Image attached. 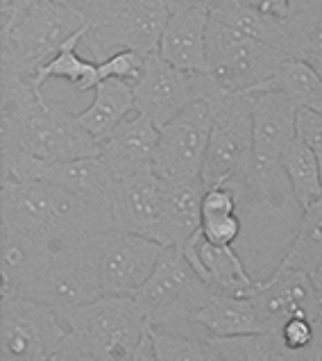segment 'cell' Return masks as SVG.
Instances as JSON below:
<instances>
[{"label":"cell","mask_w":322,"mask_h":361,"mask_svg":"<svg viewBox=\"0 0 322 361\" xmlns=\"http://www.w3.org/2000/svg\"><path fill=\"white\" fill-rule=\"evenodd\" d=\"M168 7H211L213 0H166Z\"/></svg>","instance_id":"obj_42"},{"label":"cell","mask_w":322,"mask_h":361,"mask_svg":"<svg viewBox=\"0 0 322 361\" xmlns=\"http://www.w3.org/2000/svg\"><path fill=\"white\" fill-rule=\"evenodd\" d=\"M75 9L87 18V35L80 48H85L93 61H102L125 48L143 55L157 53L171 16L166 0H85Z\"/></svg>","instance_id":"obj_5"},{"label":"cell","mask_w":322,"mask_h":361,"mask_svg":"<svg viewBox=\"0 0 322 361\" xmlns=\"http://www.w3.org/2000/svg\"><path fill=\"white\" fill-rule=\"evenodd\" d=\"M318 159H320V169H322V150L318 152Z\"/></svg>","instance_id":"obj_44"},{"label":"cell","mask_w":322,"mask_h":361,"mask_svg":"<svg viewBox=\"0 0 322 361\" xmlns=\"http://www.w3.org/2000/svg\"><path fill=\"white\" fill-rule=\"evenodd\" d=\"M0 87V148H20L44 161L100 154V141L82 128L78 114L48 100L32 80L3 75Z\"/></svg>","instance_id":"obj_1"},{"label":"cell","mask_w":322,"mask_h":361,"mask_svg":"<svg viewBox=\"0 0 322 361\" xmlns=\"http://www.w3.org/2000/svg\"><path fill=\"white\" fill-rule=\"evenodd\" d=\"M206 59L211 78L223 91L250 94L275 78L288 55L266 41L247 37L211 18L206 35Z\"/></svg>","instance_id":"obj_7"},{"label":"cell","mask_w":322,"mask_h":361,"mask_svg":"<svg viewBox=\"0 0 322 361\" xmlns=\"http://www.w3.org/2000/svg\"><path fill=\"white\" fill-rule=\"evenodd\" d=\"M211 105V134L202 166L206 187L230 182L245 169L254 154V118L250 94L241 91H221L209 98Z\"/></svg>","instance_id":"obj_8"},{"label":"cell","mask_w":322,"mask_h":361,"mask_svg":"<svg viewBox=\"0 0 322 361\" xmlns=\"http://www.w3.org/2000/svg\"><path fill=\"white\" fill-rule=\"evenodd\" d=\"M316 323H318V325L322 327V309H320V314H318V321H316Z\"/></svg>","instance_id":"obj_43"},{"label":"cell","mask_w":322,"mask_h":361,"mask_svg":"<svg viewBox=\"0 0 322 361\" xmlns=\"http://www.w3.org/2000/svg\"><path fill=\"white\" fill-rule=\"evenodd\" d=\"M37 180L57 184V187L75 193L80 198L113 209V193H116L118 180L107 164L100 159V154L70 161H41Z\"/></svg>","instance_id":"obj_20"},{"label":"cell","mask_w":322,"mask_h":361,"mask_svg":"<svg viewBox=\"0 0 322 361\" xmlns=\"http://www.w3.org/2000/svg\"><path fill=\"white\" fill-rule=\"evenodd\" d=\"M209 20V7H171L157 53L182 71L209 73V59H206Z\"/></svg>","instance_id":"obj_17"},{"label":"cell","mask_w":322,"mask_h":361,"mask_svg":"<svg viewBox=\"0 0 322 361\" xmlns=\"http://www.w3.org/2000/svg\"><path fill=\"white\" fill-rule=\"evenodd\" d=\"M87 30V18L75 7L57 0H37L3 35L0 75L32 80L53 59L66 41Z\"/></svg>","instance_id":"obj_6"},{"label":"cell","mask_w":322,"mask_h":361,"mask_svg":"<svg viewBox=\"0 0 322 361\" xmlns=\"http://www.w3.org/2000/svg\"><path fill=\"white\" fill-rule=\"evenodd\" d=\"M261 89H277L293 98L297 107L322 111V73L304 59L288 57L275 78Z\"/></svg>","instance_id":"obj_28"},{"label":"cell","mask_w":322,"mask_h":361,"mask_svg":"<svg viewBox=\"0 0 322 361\" xmlns=\"http://www.w3.org/2000/svg\"><path fill=\"white\" fill-rule=\"evenodd\" d=\"M61 318L68 329L61 348L98 361H132L150 336V321L134 295H100Z\"/></svg>","instance_id":"obj_3"},{"label":"cell","mask_w":322,"mask_h":361,"mask_svg":"<svg viewBox=\"0 0 322 361\" xmlns=\"http://www.w3.org/2000/svg\"><path fill=\"white\" fill-rule=\"evenodd\" d=\"M50 361H98V359H93V357H87V355H78V353H70V350H64L61 348L59 353L50 359Z\"/></svg>","instance_id":"obj_41"},{"label":"cell","mask_w":322,"mask_h":361,"mask_svg":"<svg viewBox=\"0 0 322 361\" xmlns=\"http://www.w3.org/2000/svg\"><path fill=\"white\" fill-rule=\"evenodd\" d=\"M211 73H191L168 64L159 53L145 59V73L134 87L137 111L148 116L157 128H163L193 102L209 100L221 94Z\"/></svg>","instance_id":"obj_11"},{"label":"cell","mask_w":322,"mask_h":361,"mask_svg":"<svg viewBox=\"0 0 322 361\" xmlns=\"http://www.w3.org/2000/svg\"><path fill=\"white\" fill-rule=\"evenodd\" d=\"M152 348L159 361H223L209 336H189L150 329Z\"/></svg>","instance_id":"obj_31"},{"label":"cell","mask_w":322,"mask_h":361,"mask_svg":"<svg viewBox=\"0 0 322 361\" xmlns=\"http://www.w3.org/2000/svg\"><path fill=\"white\" fill-rule=\"evenodd\" d=\"M137 111L134 87L128 82L107 78L93 89V100L87 109H82L78 118L93 139L100 143L116 130L130 114Z\"/></svg>","instance_id":"obj_25"},{"label":"cell","mask_w":322,"mask_h":361,"mask_svg":"<svg viewBox=\"0 0 322 361\" xmlns=\"http://www.w3.org/2000/svg\"><path fill=\"white\" fill-rule=\"evenodd\" d=\"M85 35H87V30L68 39L66 46L61 48L44 68H39V73L35 75L37 89H44L48 80H66L70 87H75L82 94H85V91H93L100 85L102 78H100L98 61L80 55V46Z\"/></svg>","instance_id":"obj_26"},{"label":"cell","mask_w":322,"mask_h":361,"mask_svg":"<svg viewBox=\"0 0 322 361\" xmlns=\"http://www.w3.org/2000/svg\"><path fill=\"white\" fill-rule=\"evenodd\" d=\"M252 298L261 316L264 332H279L282 325L295 316H309L318 321L322 309L309 275L282 262L277 264L273 275L259 282Z\"/></svg>","instance_id":"obj_14"},{"label":"cell","mask_w":322,"mask_h":361,"mask_svg":"<svg viewBox=\"0 0 322 361\" xmlns=\"http://www.w3.org/2000/svg\"><path fill=\"white\" fill-rule=\"evenodd\" d=\"M223 361H295V353L277 332L213 338Z\"/></svg>","instance_id":"obj_29"},{"label":"cell","mask_w":322,"mask_h":361,"mask_svg":"<svg viewBox=\"0 0 322 361\" xmlns=\"http://www.w3.org/2000/svg\"><path fill=\"white\" fill-rule=\"evenodd\" d=\"M277 334L282 336L286 348L297 353V350H304L306 345L314 343V338L318 334V323L309 316H295V318H290V321H286Z\"/></svg>","instance_id":"obj_35"},{"label":"cell","mask_w":322,"mask_h":361,"mask_svg":"<svg viewBox=\"0 0 322 361\" xmlns=\"http://www.w3.org/2000/svg\"><path fill=\"white\" fill-rule=\"evenodd\" d=\"M161 243L145 236L109 230L89 239L102 295H134L148 282L163 252Z\"/></svg>","instance_id":"obj_12"},{"label":"cell","mask_w":322,"mask_h":361,"mask_svg":"<svg viewBox=\"0 0 322 361\" xmlns=\"http://www.w3.org/2000/svg\"><path fill=\"white\" fill-rule=\"evenodd\" d=\"M206 184L202 178L166 182L163 180V230L166 245L182 247L202 230V198Z\"/></svg>","instance_id":"obj_21"},{"label":"cell","mask_w":322,"mask_h":361,"mask_svg":"<svg viewBox=\"0 0 322 361\" xmlns=\"http://www.w3.org/2000/svg\"><path fill=\"white\" fill-rule=\"evenodd\" d=\"M213 293L216 288L204 282L182 247L166 245L148 282L134 293V298L148 316L150 329L209 336L197 323V314Z\"/></svg>","instance_id":"obj_4"},{"label":"cell","mask_w":322,"mask_h":361,"mask_svg":"<svg viewBox=\"0 0 322 361\" xmlns=\"http://www.w3.org/2000/svg\"><path fill=\"white\" fill-rule=\"evenodd\" d=\"M182 250L189 257L195 271L204 277V282L216 288L218 293L252 295L261 282V277H254L247 271L234 245L211 243L202 232H197L193 239L186 241Z\"/></svg>","instance_id":"obj_19"},{"label":"cell","mask_w":322,"mask_h":361,"mask_svg":"<svg viewBox=\"0 0 322 361\" xmlns=\"http://www.w3.org/2000/svg\"><path fill=\"white\" fill-rule=\"evenodd\" d=\"M18 293L53 307L59 314L98 300L102 291L89 239L57 245L46 264L18 288Z\"/></svg>","instance_id":"obj_10"},{"label":"cell","mask_w":322,"mask_h":361,"mask_svg":"<svg viewBox=\"0 0 322 361\" xmlns=\"http://www.w3.org/2000/svg\"><path fill=\"white\" fill-rule=\"evenodd\" d=\"M295 361H322V327L318 325V334L314 343L306 345L304 350H297Z\"/></svg>","instance_id":"obj_38"},{"label":"cell","mask_w":322,"mask_h":361,"mask_svg":"<svg viewBox=\"0 0 322 361\" xmlns=\"http://www.w3.org/2000/svg\"><path fill=\"white\" fill-rule=\"evenodd\" d=\"M197 323L206 329V334L211 338H230L264 332L261 316H259L252 295L216 291L200 309Z\"/></svg>","instance_id":"obj_24"},{"label":"cell","mask_w":322,"mask_h":361,"mask_svg":"<svg viewBox=\"0 0 322 361\" xmlns=\"http://www.w3.org/2000/svg\"><path fill=\"white\" fill-rule=\"evenodd\" d=\"M297 139L314 148L316 154L322 150V111L309 107L297 109Z\"/></svg>","instance_id":"obj_36"},{"label":"cell","mask_w":322,"mask_h":361,"mask_svg":"<svg viewBox=\"0 0 322 361\" xmlns=\"http://www.w3.org/2000/svg\"><path fill=\"white\" fill-rule=\"evenodd\" d=\"M282 166L299 207L306 209L309 204L322 200V169L314 148L295 139L282 154Z\"/></svg>","instance_id":"obj_27"},{"label":"cell","mask_w":322,"mask_h":361,"mask_svg":"<svg viewBox=\"0 0 322 361\" xmlns=\"http://www.w3.org/2000/svg\"><path fill=\"white\" fill-rule=\"evenodd\" d=\"M256 9H261L266 14H273L279 18H286L290 12V0H247Z\"/></svg>","instance_id":"obj_37"},{"label":"cell","mask_w":322,"mask_h":361,"mask_svg":"<svg viewBox=\"0 0 322 361\" xmlns=\"http://www.w3.org/2000/svg\"><path fill=\"white\" fill-rule=\"evenodd\" d=\"M0 247H3V293H18L55 250V243L44 236L27 234L7 225H0Z\"/></svg>","instance_id":"obj_23"},{"label":"cell","mask_w":322,"mask_h":361,"mask_svg":"<svg viewBox=\"0 0 322 361\" xmlns=\"http://www.w3.org/2000/svg\"><path fill=\"white\" fill-rule=\"evenodd\" d=\"M145 59L148 55L139 53V50H118V53L109 55L107 59L98 61V68H100V78L107 80H120V82H128V85L137 87L139 80L145 73Z\"/></svg>","instance_id":"obj_32"},{"label":"cell","mask_w":322,"mask_h":361,"mask_svg":"<svg viewBox=\"0 0 322 361\" xmlns=\"http://www.w3.org/2000/svg\"><path fill=\"white\" fill-rule=\"evenodd\" d=\"M209 14L238 32L266 41V44L284 50L288 57H293V35H290L288 18L266 14L247 0H213Z\"/></svg>","instance_id":"obj_22"},{"label":"cell","mask_w":322,"mask_h":361,"mask_svg":"<svg viewBox=\"0 0 322 361\" xmlns=\"http://www.w3.org/2000/svg\"><path fill=\"white\" fill-rule=\"evenodd\" d=\"M132 361H159V357L154 355V348H152V336H148L143 341V345L139 348V353L134 355Z\"/></svg>","instance_id":"obj_40"},{"label":"cell","mask_w":322,"mask_h":361,"mask_svg":"<svg viewBox=\"0 0 322 361\" xmlns=\"http://www.w3.org/2000/svg\"><path fill=\"white\" fill-rule=\"evenodd\" d=\"M304 273L309 275V280H311V284H314L316 293H318L320 302H322V257H320V259H316L314 264H309L304 268Z\"/></svg>","instance_id":"obj_39"},{"label":"cell","mask_w":322,"mask_h":361,"mask_svg":"<svg viewBox=\"0 0 322 361\" xmlns=\"http://www.w3.org/2000/svg\"><path fill=\"white\" fill-rule=\"evenodd\" d=\"M245 223L241 219V214L225 216V219H213V221H202V234L211 243L218 245H234L243 236Z\"/></svg>","instance_id":"obj_34"},{"label":"cell","mask_w":322,"mask_h":361,"mask_svg":"<svg viewBox=\"0 0 322 361\" xmlns=\"http://www.w3.org/2000/svg\"><path fill=\"white\" fill-rule=\"evenodd\" d=\"M254 118V154L259 161H282L286 148L297 139V105L277 89L250 91Z\"/></svg>","instance_id":"obj_16"},{"label":"cell","mask_w":322,"mask_h":361,"mask_svg":"<svg viewBox=\"0 0 322 361\" xmlns=\"http://www.w3.org/2000/svg\"><path fill=\"white\" fill-rule=\"evenodd\" d=\"M211 121L209 100H200L159 128L152 171L166 182L202 178Z\"/></svg>","instance_id":"obj_13"},{"label":"cell","mask_w":322,"mask_h":361,"mask_svg":"<svg viewBox=\"0 0 322 361\" xmlns=\"http://www.w3.org/2000/svg\"><path fill=\"white\" fill-rule=\"evenodd\" d=\"M0 219L7 228L44 236L55 245L116 230L113 212L44 180H3Z\"/></svg>","instance_id":"obj_2"},{"label":"cell","mask_w":322,"mask_h":361,"mask_svg":"<svg viewBox=\"0 0 322 361\" xmlns=\"http://www.w3.org/2000/svg\"><path fill=\"white\" fill-rule=\"evenodd\" d=\"M116 230L132 232L166 245L163 230V180L154 171H143L118 180L113 193Z\"/></svg>","instance_id":"obj_15"},{"label":"cell","mask_w":322,"mask_h":361,"mask_svg":"<svg viewBox=\"0 0 322 361\" xmlns=\"http://www.w3.org/2000/svg\"><path fill=\"white\" fill-rule=\"evenodd\" d=\"M238 214V193L230 184H216L206 187L202 198V221L225 219V216Z\"/></svg>","instance_id":"obj_33"},{"label":"cell","mask_w":322,"mask_h":361,"mask_svg":"<svg viewBox=\"0 0 322 361\" xmlns=\"http://www.w3.org/2000/svg\"><path fill=\"white\" fill-rule=\"evenodd\" d=\"M320 257H322V200L309 204L299 214L293 241H290L286 255L282 257V264L304 271L309 264H314Z\"/></svg>","instance_id":"obj_30"},{"label":"cell","mask_w":322,"mask_h":361,"mask_svg":"<svg viewBox=\"0 0 322 361\" xmlns=\"http://www.w3.org/2000/svg\"><path fill=\"white\" fill-rule=\"evenodd\" d=\"M64 318L53 307L20 293L0 302V361H50L66 341Z\"/></svg>","instance_id":"obj_9"},{"label":"cell","mask_w":322,"mask_h":361,"mask_svg":"<svg viewBox=\"0 0 322 361\" xmlns=\"http://www.w3.org/2000/svg\"><path fill=\"white\" fill-rule=\"evenodd\" d=\"M157 141L159 128L141 111H134L100 143V159L111 169L116 180H125L152 171Z\"/></svg>","instance_id":"obj_18"}]
</instances>
